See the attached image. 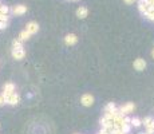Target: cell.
Segmentation results:
<instances>
[{"instance_id":"cell-2","label":"cell","mask_w":154,"mask_h":134,"mask_svg":"<svg viewBox=\"0 0 154 134\" xmlns=\"http://www.w3.org/2000/svg\"><path fill=\"white\" fill-rule=\"evenodd\" d=\"M5 98V103H8V105H18L19 102H20V97H19V94L13 93V94H9V95H7V97H4Z\"/></svg>"},{"instance_id":"cell-15","label":"cell","mask_w":154,"mask_h":134,"mask_svg":"<svg viewBox=\"0 0 154 134\" xmlns=\"http://www.w3.org/2000/svg\"><path fill=\"white\" fill-rule=\"evenodd\" d=\"M9 12V8L7 7V5H0V15H8Z\"/></svg>"},{"instance_id":"cell-12","label":"cell","mask_w":154,"mask_h":134,"mask_svg":"<svg viewBox=\"0 0 154 134\" xmlns=\"http://www.w3.org/2000/svg\"><path fill=\"white\" fill-rule=\"evenodd\" d=\"M30 36H31V34L27 30H24V31H22L20 32V35H19V40L20 42H24V40H28L30 39Z\"/></svg>"},{"instance_id":"cell-6","label":"cell","mask_w":154,"mask_h":134,"mask_svg":"<svg viewBox=\"0 0 154 134\" xmlns=\"http://www.w3.org/2000/svg\"><path fill=\"white\" fill-rule=\"evenodd\" d=\"M134 109H135V105H134V103H126V105H123V106L119 107V111L126 115V114H129V113L134 111Z\"/></svg>"},{"instance_id":"cell-5","label":"cell","mask_w":154,"mask_h":134,"mask_svg":"<svg viewBox=\"0 0 154 134\" xmlns=\"http://www.w3.org/2000/svg\"><path fill=\"white\" fill-rule=\"evenodd\" d=\"M134 68H135L137 71H142V70H145L146 68V60L145 59H141V58H138L134 60Z\"/></svg>"},{"instance_id":"cell-7","label":"cell","mask_w":154,"mask_h":134,"mask_svg":"<svg viewBox=\"0 0 154 134\" xmlns=\"http://www.w3.org/2000/svg\"><path fill=\"white\" fill-rule=\"evenodd\" d=\"M26 30L30 32L31 35H34V34H36V32L39 31V26H38V23H35V22H30V23H27Z\"/></svg>"},{"instance_id":"cell-13","label":"cell","mask_w":154,"mask_h":134,"mask_svg":"<svg viewBox=\"0 0 154 134\" xmlns=\"http://www.w3.org/2000/svg\"><path fill=\"white\" fill-rule=\"evenodd\" d=\"M19 48H23V42H20L19 39H15L12 43V50H19Z\"/></svg>"},{"instance_id":"cell-17","label":"cell","mask_w":154,"mask_h":134,"mask_svg":"<svg viewBox=\"0 0 154 134\" xmlns=\"http://www.w3.org/2000/svg\"><path fill=\"white\" fill-rule=\"evenodd\" d=\"M5 103V98H4V95L3 94H0V106H3Z\"/></svg>"},{"instance_id":"cell-21","label":"cell","mask_w":154,"mask_h":134,"mask_svg":"<svg viewBox=\"0 0 154 134\" xmlns=\"http://www.w3.org/2000/svg\"><path fill=\"white\" fill-rule=\"evenodd\" d=\"M71 1H76V0H71Z\"/></svg>"},{"instance_id":"cell-4","label":"cell","mask_w":154,"mask_h":134,"mask_svg":"<svg viewBox=\"0 0 154 134\" xmlns=\"http://www.w3.org/2000/svg\"><path fill=\"white\" fill-rule=\"evenodd\" d=\"M11 12L13 15H16V16H20V15H24L27 12V7L23 4H19V5H15L12 9H11Z\"/></svg>"},{"instance_id":"cell-10","label":"cell","mask_w":154,"mask_h":134,"mask_svg":"<svg viewBox=\"0 0 154 134\" xmlns=\"http://www.w3.org/2000/svg\"><path fill=\"white\" fill-rule=\"evenodd\" d=\"M12 56H13V59H18V60H20V59H23L24 56H26V51H24V48L12 50Z\"/></svg>"},{"instance_id":"cell-14","label":"cell","mask_w":154,"mask_h":134,"mask_svg":"<svg viewBox=\"0 0 154 134\" xmlns=\"http://www.w3.org/2000/svg\"><path fill=\"white\" fill-rule=\"evenodd\" d=\"M131 126H134V127H138V126H141V123H142V121L139 119V118H131Z\"/></svg>"},{"instance_id":"cell-3","label":"cell","mask_w":154,"mask_h":134,"mask_svg":"<svg viewBox=\"0 0 154 134\" xmlns=\"http://www.w3.org/2000/svg\"><path fill=\"white\" fill-rule=\"evenodd\" d=\"M80 103L86 107L92 106V103H94V97H92L91 94H84V95H82V98H80Z\"/></svg>"},{"instance_id":"cell-8","label":"cell","mask_w":154,"mask_h":134,"mask_svg":"<svg viewBox=\"0 0 154 134\" xmlns=\"http://www.w3.org/2000/svg\"><path fill=\"white\" fill-rule=\"evenodd\" d=\"M13 93H15V85L13 83H5L3 86V95L4 97H7L9 94H13Z\"/></svg>"},{"instance_id":"cell-11","label":"cell","mask_w":154,"mask_h":134,"mask_svg":"<svg viewBox=\"0 0 154 134\" xmlns=\"http://www.w3.org/2000/svg\"><path fill=\"white\" fill-rule=\"evenodd\" d=\"M87 15H88V9L86 7H79V8L76 9V16L79 19H84Z\"/></svg>"},{"instance_id":"cell-19","label":"cell","mask_w":154,"mask_h":134,"mask_svg":"<svg viewBox=\"0 0 154 134\" xmlns=\"http://www.w3.org/2000/svg\"><path fill=\"white\" fill-rule=\"evenodd\" d=\"M151 56L154 58V48H153V51H151Z\"/></svg>"},{"instance_id":"cell-1","label":"cell","mask_w":154,"mask_h":134,"mask_svg":"<svg viewBox=\"0 0 154 134\" xmlns=\"http://www.w3.org/2000/svg\"><path fill=\"white\" fill-rule=\"evenodd\" d=\"M142 123L145 125L146 133H149V134H154V119H153V118H150V117H147V118H145V119L142 121Z\"/></svg>"},{"instance_id":"cell-9","label":"cell","mask_w":154,"mask_h":134,"mask_svg":"<svg viewBox=\"0 0 154 134\" xmlns=\"http://www.w3.org/2000/svg\"><path fill=\"white\" fill-rule=\"evenodd\" d=\"M76 42H78V38H76L75 34H68V35H66V38H64V43H66L67 46H72V44H75Z\"/></svg>"},{"instance_id":"cell-20","label":"cell","mask_w":154,"mask_h":134,"mask_svg":"<svg viewBox=\"0 0 154 134\" xmlns=\"http://www.w3.org/2000/svg\"><path fill=\"white\" fill-rule=\"evenodd\" d=\"M141 134H149V133H141Z\"/></svg>"},{"instance_id":"cell-18","label":"cell","mask_w":154,"mask_h":134,"mask_svg":"<svg viewBox=\"0 0 154 134\" xmlns=\"http://www.w3.org/2000/svg\"><path fill=\"white\" fill-rule=\"evenodd\" d=\"M123 1H125L126 4H133V3H134L135 0H123Z\"/></svg>"},{"instance_id":"cell-16","label":"cell","mask_w":154,"mask_h":134,"mask_svg":"<svg viewBox=\"0 0 154 134\" xmlns=\"http://www.w3.org/2000/svg\"><path fill=\"white\" fill-rule=\"evenodd\" d=\"M7 24H8V22H7V20H0V30L5 28V27H7Z\"/></svg>"}]
</instances>
